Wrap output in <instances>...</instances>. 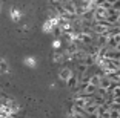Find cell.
<instances>
[{"instance_id": "7c38bea8", "label": "cell", "mask_w": 120, "mask_h": 118, "mask_svg": "<svg viewBox=\"0 0 120 118\" xmlns=\"http://www.w3.org/2000/svg\"><path fill=\"white\" fill-rule=\"evenodd\" d=\"M11 17H12V20L17 21L19 18H20V12H19L17 9H14V8H12V9H11Z\"/></svg>"}, {"instance_id": "9a60e30c", "label": "cell", "mask_w": 120, "mask_h": 118, "mask_svg": "<svg viewBox=\"0 0 120 118\" xmlns=\"http://www.w3.org/2000/svg\"><path fill=\"white\" fill-rule=\"evenodd\" d=\"M60 43H62V38H56V40H54V48L59 49L60 48Z\"/></svg>"}, {"instance_id": "5bb4252c", "label": "cell", "mask_w": 120, "mask_h": 118, "mask_svg": "<svg viewBox=\"0 0 120 118\" xmlns=\"http://www.w3.org/2000/svg\"><path fill=\"white\" fill-rule=\"evenodd\" d=\"M112 11H116V12H119V14H120V0L112 2Z\"/></svg>"}, {"instance_id": "4fadbf2b", "label": "cell", "mask_w": 120, "mask_h": 118, "mask_svg": "<svg viewBox=\"0 0 120 118\" xmlns=\"http://www.w3.org/2000/svg\"><path fill=\"white\" fill-rule=\"evenodd\" d=\"M0 72H8V64L3 58H0Z\"/></svg>"}, {"instance_id": "9c48e42d", "label": "cell", "mask_w": 120, "mask_h": 118, "mask_svg": "<svg viewBox=\"0 0 120 118\" xmlns=\"http://www.w3.org/2000/svg\"><path fill=\"white\" fill-rule=\"evenodd\" d=\"M99 6H102L103 9H106V11H109V9H112V2H109V0H103V2L99 3Z\"/></svg>"}, {"instance_id": "3957f363", "label": "cell", "mask_w": 120, "mask_h": 118, "mask_svg": "<svg viewBox=\"0 0 120 118\" xmlns=\"http://www.w3.org/2000/svg\"><path fill=\"white\" fill-rule=\"evenodd\" d=\"M72 75H74V72H72L71 68H62V69L59 71V78L62 81H68Z\"/></svg>"}, {"instance_id": "5b68a950", "label": "cell", "mask_w": 120, "mask_h": 118, "mask_svg": "<svg viewBox=\"0 0 120 118\" xmlns=\"http://www.w3.org/2000/svg\"><path fill=\"white\" fill-rule=\"evenodd\" d=\"M108 95L109 98H119L120 97V84H112L108 90Z\"/></svg>"}, {"instance_id": "7a4b0ae2", "label": "cell", "mask_w": 120, "mask_h": 118, "mask_svg": "<svg viewBox=\"0 0 120 118\" xmlns=\"http://www.w3.org/2000/svg\"><path fill=\"white\" fill-rule=\"evenodd\" d=\"M77 42L85 43V45H92L94 35H92V32H77Z\"/></svg>"}, {"instance_id": "277c9868", "label": "cell", "mask_w": 120, "mask_h": 118, "mask_svg": "<svg viewBox=\"0 0 120 118\" xmlns=\"http://www.w3.org/2000/svg\"><path fill=\"white\" fill-rule=\"evenodd\" d=\"M112 81H111V78L109 77H102L100 78V84H99V87L100 89H105V90H109V87L112 86Z\"/></svg>"}, {"instance_id": "30bf717a", "label": "cell", "mask_w": 120, "mask_h": 118, "mask_svg": "<svg viewBox=\"0 0 120 118\" xmlns=\"http://www.w3.org/2000/svg\"><path fill=\"white\" fill-rule=\"evenodd\" d=\"M25 64L28 68H35V64H37V60L34 58V57H28V58L25 60Z\"/></svg>"}, {"instance_id": "52a82bcc", "label": "cell", "mask_w": 120, "mask_h": 118, "mask_svg": "<svg viewBox=\"0 0 120 118\" xmlns=\"http://www.w3.org/2000/svg\"><path fill=\"white\" fill-rule=\"evenodd\" d=\"M66 83H68V87H69V89H75V87L79 86V83H80V80H79V75H75V74H74V75L71 77Z\"/></svg>"}, {"instance_id": "8fae6325", "label": "cell", "mask_w": 120, "mask_h": 118, "mask_svg": "<svg viewBox=\"0 0 120 118\" xmlns=\"http://www.w3.org/2000/svg\"><path fill=\"white\" fill-rule=\"evenodd\" d=\"M52 60L56 63H63L65 55H63V54H60V52H56V54H54V57H52Z\"/></svg>"}, {"instance_id": "8992f818", "label": "cell", "mask_w": 120, "mask_h": 118, "mask_svg": "<svg viewBox=\"0 0 120 118\" xmlns=\"http://www.w3.org/2000/svg\"><path fill=\"white\" fill-rule=\"evenodd\" d=\"M88 55H89V52H88V51H85V49H79V51L74 54V58L77 60V61H80V63H82Z\"/></svg>"}, {"instance_id": "e0dca14e", "label": "cell", "mask_w": 120, "mask_h": 118, "mask_svg": "<svg viewBox=\"0 0 120 118\" xmlns=\"http://www.w3.org/2000/svg\"><path fill=\"white\" fill-rule=\"evenodd\" d=\"M0 11H2V8H0Z\"/></svg>"}, {"instance_id": "ba28073f", "label": "cell", "mask_w": 120, "mask_h": 118, "mask_svg": "<svg viewBox=\"0 0 120 118\" xmlns=\"http://www.w3.org/2000/svg\"><path fill=\"white\" fill-rule=\"evenodd\" d=\"M103 75H100V74H94V75H91L89 77V84H92V86H95V87H99V84H100V78H102Z\"/></svg>"}, {"instance_id": "2e32d148", "label": "cell", "mask_w": 120, "mask_h": 118, "mask_svg": "<svg viewBox=\"0 0 120 118\" xmlns=\"http://www.w3.org/2000/svg\"><path fill=\"white\" fill-rule=\"evenodd\" d=\"M117 23H120V14H119V20H117Z\"/></svg>"}, {"instance_id": "6da1fadb", "label": "cell", "mask_w": 120, "mask_h": 118, "mask_svg": "<svg viewBox=\"0 0 120 118\" xmlns=\"http://www.w3.org/2000/svg\"><path fill=\"white\" fill-rule=\"evenodd\" d=\"M91 101H92V97H85V95H79V97H74V104H72V106L83 109L85 106H88V104L91 103Z\"/></svg>"}]
</instances>
